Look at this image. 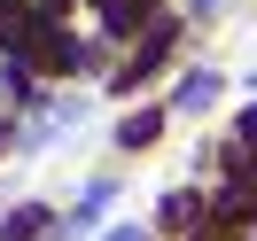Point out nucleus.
I'll use <instances>...</instances> for the list:
<instances>
[{
	"label": "nucleus",
	"mask_w": 257,
	"mask_h": 241,
	"mask_svg": "<svg viewBox=\"0 0 257 241\" xmlns=\"http://www.w3.org/2000/svg\"><path fill=\"white\" fill-rule=\"evenodd\" d=\"M164 225H195V194H172L164 202Z\"/></svg>",
	"instance_id": "5"
},
{
	"label": "nucleus",
	"mask_w": 257,
	"mask_h": 241,
	"mask_svg": "<svg viewBox=\"0 0 257 241\" xmlns=\"http://www.w3.org/2000/svg\"><path fill=\"white\" fill-rule=\"evenodd\" d=\"M39 225H47V218H39V210H16V218L0 225V233H8V241H32V233H39Z\"/></svg>",
	"instance_id": "4"
},
{
	"label": "nucleus",
	"mask_w": 257,
	"mask_h": 241,
	"mask_svg": "<svg viewBox=\"0 0 257 241\" xmlns=\"http://www.w3.org/2000/svg\"><path fill=\"white\" fill-rule=\"evenodd\" d=\"M218 218H234V225H241V218H257V179H241V187H226V194H218Z\"/></svg>",
	"instance_id": "1"
},
{
	"label": "nucleus",
	"mask_w": 257,
	"mask_h": 241,
	"mask_svg": "<svg viewBox=\"0 0 257 241\" xmlns=\"http://www.w3.org/2000/svg\"><path fill=\"white\" fill-rule=\"evenodd\" d=\"M109 241H141V233H109Z\"/></svg>",
	"instance_id": "6"
},
{
	"label": "nucleus",
	"mask_w": 257,
	"mask_h": 241,
	"mask_svg": "<svg viewBox=\"0 0 257 241\" xmlns=\"http://www.w3.org/2000/svg\"><path fill=\"white\" fill-rule=\"evenodd\" d=\"M156 0H101V16H109V32H133V24L148 16Z\"/></svg>",
	"instance_id": "2"
},
{
	"label": "nucleus",
	"mask_w": 257,
	"mask_h": 241,
	"mask_svg": "<svg viewBox=\"0 0 257 241\" xmlns=\"http://www.w3.org/2000/svg\"><path fill=\"white\" fill-rule=\"evenodd\" d=\"M156 125H164V117L141 109V117H125V132H117V140H125V148H148V140H156Z\"/></svg>",
	"instance_id": "3"
}]
</instances>
